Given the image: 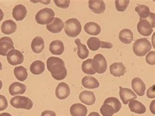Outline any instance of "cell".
<instances>
[{
  "label": "cell",
  "instance_id": "obj_1",
  "mask_svg": "<svg viewBox=\"0 0 155 116\" xmlns=\"http://www.w3.org/2000/svg\"><path fill=\"white\" fill-rule=\"evenodd\" d=\"M48 71L52 78L56 80H62L67 77L68 71L63 60L56 57H50L47 61Z\"/></svg>",
  "mask_w": 155,
  "mask_h": 116
},
{
  "label": "cell",
  "instance_id": "obj_2",
  "mask_svg": "<svg viewBox=\"0 0 155 116\" xmlns=\"http://www.w3.org/2000/svg\"><path fill=\"white\" fill-rule=\"evenodd\" d=\"M154 27V13H150L147 19L140 20L137 24V31L140 34L148 37L152 34Z\"/></svg>",
  "mask_w": 155,
  "mask_h": 116
},
{
  "label": "cell",
  "instance_id": "obj_3",
  "mask_svg": "<svg viewBox=\"0 0 155 116\" xmlns=\"http://www.w3.org/2000/svg\"><path fill=\"white\" fill-rule=\"evenodd\" d=\"M82 30V26L77 18H70L66 20L64 24V31L69 37L75 38L78 36Z\"/></svg>",
  "mask_w": 155,
  "mask_h": 116
},
{
  "label": "cell",
  "instance_id": "obj_4",
  "mask_svg": "<svg viewBox=\"0 0 155 116\" xmlns=\"http://www.w3.org/2000/svg\"><path fill=\"white\" fill-rule=\"evenodd\" d=\"M151 49V44L146 38L137 39L133 45L134 52L139 57L145 56Z\"/></svg>",
  "mask_w": 155,
  "mask_h": 116
},
{
  "label": "cell",
  "instance_id": "obj_5",
  "mask_svg": "<svg viewBox=\"0 0 155 116\" xmlns=\"http://www.w3.org/2000/svg\"><path fill=\"white\" fill-rule=\"evenodd\" d=\"M55 13L50 8H44L40 10L35 15L37 23L41 25H48L54 19Z\"/></svg>",
  "mask_w": 155,
  "mask_h": 116
},
{
  "label": "cell",
  "instance_id": "obj_6",
  "mask_svg": "<svg viewBox=\"0 0 155 116\" xmlns=\"http://www.w3.org/2000/svg\"><path fill=\"white\" fill-rule=\"evenodd\" d=\"M10 103L12 106L18 109L30 110L33 107V102L24 96H16L11 99Z\"/></svg>",
  "mask_w": 155,
  "mask_h": 116
},
{
  "label": "cell",
  "instance_id": "obj_7",
  "mask_svg": "<svg viewBox=\"0 0 155 116\" xmlns=\"http://www.w3.org/2000/svg\"><path fill=\"white\" fill-rule=\"evenodd\" d=\"M92 67L96 73L98 74H103L106 71L107 68V63L102 54H97L93 58Z\"/></svg>",
  "mask_w": 155,
  "mask_h": 116
},
{
  "label": "cell",
  "instance_id": "obj_8",
  "mask_svg": "<svg viewBox=\"0 0 155 116\" xmlns=\"http://www.w3.org/2000/svg\"><path fill=\"white\" fill-rule=\"evenodd\" d=\"M87 45L89 49L92 51H97L100 48L111 49L113 48L111 43L101 41L98 38L91 37L88 39Z\"/></svg>",
  "mask_w": 155,
  "mask_h": 116
},
{
  "label": "cell",
  "instance_id": "obj_9",
  "mask_svg": "<svg viewBox=\"0 0 155 116\" xmlns=\"http://www.w3.org/2000/svg\"><path fill=\"white\" fill-rule=\"evenodd\" d=\"M8 63L11 65H18L23 63L24 55L20 51L18 50H11L7 55Z\"/></svg>",
  "mask_w": 155,
  "mask_h": 116
},
{
  "label": "cell",
  "instance_id": "obj_10",
  "mask_svg": "<svg viewBox=\"0 0 155 116\" xmlns=\"http://www.w3.org/2000/svg\"><path fill=\"white\" fill-rule=\"evenodd\" d=\"M14 49L13 41L10 37H3L0 39V55L5 56L9 51Z\"/></svg>",
  "mask_w": 155,
  "mask_h": 116
},
{
  "label": "cell",
  "instance_id": "obj_11",
  "mask_svg": "<svg viewBox=\"0 0 155 116\" xmlns=\"http://www.w3.org/2000/svg\"><path fill=\"white\" fill-rule=\"evenodd\" d=\"M119 89L120 97L124 105H127L130 101L137 99L136 94L131 89H128V88H124L120 86Z\"/></svg>",
  "mask_w": 155,
  "mask_h": 116
},
{
  "label": "cell",
  "instance_id": "obj_12",
  "mask_svg": "<svg viewBox=\"0 0 155 116\" xmlns=\"http://www.w3.org/2000/svg\"><path fill=\"white\" fill-rule=\"evenodd\" d=\"M70 95V88L66 83L61 82L56 87V96L60 100L67 99Z\"/></svg>",
  "mask_w": 155,
  "mask_h": 116
},
{
  "label": "cell",
  "instance_id": "obj_13",
  "mask_svg": "<svg viewBox=\"0 0 155 116\" xmlns=\"http://www.w3.org/2000/svg\"><path fill=\"white\" fill-rule=\"evenodd\" d=\"M132 87L137 95L141 97L145 95L146 86L141 78L138 77L134 78L132 81Z\"/></svg>",
  "mask_w": 155,
  "mask_h": 116
},
{
  "label": "cell",
  "instance_id": "obj_14",
  "mask_svg": "<svg viewBox=\"0 0 155 116\" xmlns=\"http://www.w3.org/2000/svg\"><path fill=\"white\" fill-rule=\"evenodd\" d=\"M110 73L115 77H120L124 76L126 72V67L122 63H114L110 65Z\"/></svg>",
  "mask_w": 155,
  "mask_h": 116
},
{
  "label": "cell",
  "instance_id": "obj_15",
  "mask_svg": "<svg viewBox=\"0 0 155 116\" xmlns=\"http://www.w3.org/2000/svg\"><path fill=\"white\" fill-rule=\"evenodd\" d=\"M88 7L90 9L96 14L103 13L105 10V4L102 0H90Z\"/></svg>",
  "mask_w": 155,
  "mask_h": 116
},
{
  "label": "cell",
  "instance_id": "obj_16",
  "mask_svg": "<svg viewBox=\"0 0 155 116\" xmlns=\"http://www.w3.org/2000/svg\"><path fill=\"white\" fill-rule=\"evenodd\" d=\"M64 27L63 21L59 18H54L53 21L49 24L47 25V29L52 33H58Z\"/></svg>",
  "mask_w": 155,
  "mask_h": 116
},
{
  "label": "cell",
  "instance_id": "obj_17",
  "mask_svg": "<svg viewBox=\"0 0 155 116\" xmlns=\"http://www.w3.org/2000/svg\"><path fill=\"white\" fill-rule=\"evenodd\" d=\"M79 99L83 103L88 106L93 105L96 102L94 93L89 91H84L81 92L79 95Z\"/></svg>",
  "mask_w": 155,
  "mask_h": 116
},
{
  "label": "cell",
  "instance_id": "obj_18",
  "mask_svg": "<svg viewBox=\"0 0 155 116\" xmlns=\"http://www.w3.org/2000/svg\"><path fill=\"white\" fill-rule=\"evenodd\" d=\"M27 9L25 6L21 4L16 5L13 9V17L17 21H21L26 18Z\"/></svg>",
  "mask_w": 155,
  "mask_h": 116
},
{
  "label": "cell",
  "instance_id": "obj_19",
  "mask_svg": "<svg viewBox=\"0 0 155 116\" xmlns=\"http://www.w3.org/2000/svg\"><path fill=\"white\" fill-rule=\"evenodd\" d=\"M87 112V107L82 104L76 103L70 108V114L72 116H86Z\"/></svg>",
  "mask_w": 155,
  "mask_h": 116
},
{
  "label": "cell",
  "instance_id": "obj_20",
  "mask_svg": "<svg viewBox=\"0 0 155 116\" xmlns=\"http://www.w3.org/2000/svg\"><path fill=\"white\" fill-rule=\"evenodd\" d=\"M26 91V86L20 82H14L11 83L9 87V91L11 95L15 96L22 95Z\"/></svg>",
  "mask_w": 155,
  "mask_h": 116
},
{
  "label": "cell",
  "instance_id": "obj_21",
  "mask_svg": "<svg viewBox=\"0 0 155 116\" xmlns=\"http://www.w3.org/2000/svg\"><path fill=\"white\" fill-rule=\"evenodd\" d=\"M17 24L12 20H7L3 22L1 29L2 33L5 35H11L15 33L17 30Z\"/></svg>",
  "mask_w": 155,
  "mask_h": 116
},
{
  "label": "cell",
  "instance_id": "obj_22",
  "mask_svg": "<svg viewBox=\"0 0 155 116\" xmlns=\"http://www.w3.org/2000/svg\"><path fill=\"white\" fill-rule=\"evenodd\" d=\"M51 53L54 55H62L64 51V43L60 40H55L51 42L49 46Z\"/></svg>",
  "mask_w": 155,
  "mask_h": 116
},
{
  "label": "cell",
  "instance_id": "obj_23",
  "mask_svg": "<svg viewBox=\"0 0 155 116\" xmlns=\"http://www.w3.org/2000/svg\"><path fill=\"white\" fill-rule=\"evenodd\" d=\"M128 106L130 110L134 113L143 114H145L146 111L145 106L141 102L136 101V100H132V101H130Z\"/></svg>",
  "mask_w": 155,
  "mask_h": 116
},
{
  "label": "cell",
  "instance_id": "obj_24",
  "mask_svg": "<svg viewBox=\"0 0 155 116\" xmlns=\"http://www.w3.org/2000/svg\"><path fill=\"white\" fill-rule=\"evenodd\" d=\"M31 48L32 51L35 54H39L45 48V42L41 37H36L31 41Z\"/></svg>",
  "mask_w": 155,
  "mask_h": 116
},
{
  "label": "cell",
  "instance_id": "obj_25",
  "mask_svg": "<svg viewBox=\"0 0 155 116\" xmlns=\"http://www.w3.org/2000/svg\"><path fill=\"white\" fill-rule=\"evenodd\" d=\"M82 85L87 89H96L100 87V83L91 76H86L82 80Z\"/></svg>",
  "mask_w": 155,
  "mask_h": 116
},
{
  "label": "cell",
  "instance_id": "obj_26",
  "mask_svg": "<svg viewBox=\"0 0 155 116\" xmlns=\"http://www.w3.org/2000/svg\"><path fill=\"white\" fill-rule=\"evenodd\" d=\"M120 41L126 45H129L134 39V34L132 31L129 29H124L120 31L119 35Z\"/></svg>",
  "mask_w": 155,
  "mask_h": 116
},
{
  "label": "cell",
  "instance_id": "obj_27",
  "mask_svg": "<svg viewBox=\"0 0 155 116\" xmlns=\"http://www.w3.org/2000/svg\"><path fill=\"white\" fill-rule=\"evenodd\" d=\"M84 31L89 35H97L100 33L101 27L100 25L96 22H88L84 25Z\"/></svg>",
  "mask_w": 155,
  "mask_h": 116
},
{
  "label": "cell",
  "instance_id": "obj_28",
  "mask_svg": "<svg viewBox=\"0 0 155 116\" xmlns=\"http://www.w3.org/2000/svg\"><path fill=\"white\" fill-rule=\"evenodd\" d=\"M30 70L31 73L34 75L42 74L45 71V63L40 60H37L31 64Z\"/></svg>",
  "mask_w": 155,
  "mask_h": 116
},
{
  "label": "cell",
  "instance_id": "obj_29",
  "mask_svg": "<svg viewBox=\"0 0 155 116\" xmlns=\"http://www.w3.org/2000/svg\"><path fill=\"white\" fill-rule=\"evenodd\" d=\"M75 43L77 45V47H78V51H77V55L80 59H84L88 58L89 52L88 50L83 44L81 42V40L79 39H77L75 41Z\"/></svg>",
  "mask_w": 155,
  "mask_h": 116
},
{
  "label": "cell",
  "instance_id": "obj_30",
  "mask_svg": "<svg viewBox=\"0 0 155 116\" xmlns=\"http://www.w3.org/2000/svg\"><path fill=\"white\" fill-rule=\"evenodd\" d=\"M14 74L16 78L19 81L24 82L28 78V71L25 67L23 66H19L15 68Z\"/></svg>",
  "mask_w": 155,
  "mask_h": 116
},
{
  "label": "cell",
  "instance_id": "obj_31",
  "mask_svg": "<svg viewBox=\"0 0 155 116\" xmlns=\"http://www.w3.org/2000/svg\"><path fill=\"white\" fill-rule=\"evenodd\" d=\"M135 11L140 16V20L147 18L150 13L149 7L145 5H138L135 8Z\"/></svg>",
  "mask_w": 155,
  "mask_h": 116
},
{
  "label": "cell",
  "instance_id": "obj_32",
  "mask_svg": "<svg viewBox=\"0 0 155 116\" xmlns=\"http://www.w3.org/2000/svg\"><path fill=\"white\" fill-rule=\"evenodd\" d=\"M104 104H107V105H111L114 108L115 113H117L120 110L122 107L120 101L115 97H109L106 99Z\"/></svg>",
  "mask_w": 155,
  "mask_h": 116
},
{
  "label": "cell",
  "instance_id": "obj_33",
  "mask_svg": "<svg viewBox=\"0 0 155 116\" xmlns=\"http://www.w3.org/2000/svg\"><path fill=\"white\" fill-rule=\"evenodd\" d=\"M82 71L87 74H95L96 72L92 67V59H88L82 63Z\"/></svg>",
  "mask_w": 155,
  "mask_h": 116
},
{
  "label": "cell",
  "instance_id": "obj_34",
  "mask_svg": "<svg viewBox=\"0 0 155 116\" xmlns=\"http://www.w3.org/2000/svg\"><path fill=\"white\" fill-rule=\"evenodd\" d=\"M100 112L103 116H113L115 114V111L111 105L104 104L100 108Z\"/></svg>",
  "mask_w": 155,
  "mask_h": 116
},
{
  "label": "cell",
  "instance_id": "obj_35",
  "mask_svg": "<svg viewBox=\"0 0 155 116\" xmlns=\"http://www.w3.org/2000/svg\"><path fill=\"white\" fill-rule=\"evenodd\" d=\"M115 7L118 11L124 12L127 9L130 3L129 0H116Z\"/></svg>",
  "mask_w": 155,
  "mask_h": 116
},
{
  "label": "cell",
  "instance_id": "obj_36",
  "mask_svg": "<svg viewBox=\"0 0 155 116\" xmlns=\"http://www.w3.org/2000/svg\"><path fill=\"white\" fill-rule=\"evenodd\" d=\"M54 2L56 6H58L62 9H68L69 5H70V1L69 0H54Z\"/></svg>",
  "mask_w": 155,
  "mask_h": 116
},
{
  "label": "cell",
  "instance_id": "obj_37",
  "mask_svg": "<svg viewBox=\"0 0 155 116\" xmlns=\"http://www.w3.org/2000/svg\"><path fill=\"white\" fill-rule=\"evenodd\" d=\"M146 62L150 65H155V52H149L146 56Z\"/></svg>",
  "mask_w": 155,
  "mask_h": 116
},
{
  "label": "cell",
  "instance_id": "obj_38",
  "mask_svg": "<svg viewBox=\"0 0 155 116\" xmlns=\"http://www.w3.org/2000/svg\"><path fill=\"white\" fill-rule=\"evenodd\" d=\"M8 106V102L5 96L0 95V111L5 110Z\"/></svg>",
  "mask_w": 155,
  "mask_h": 116
},
{
  "label": "cell",
  "instance_id": "obj_39",
  "mask_svg": "<svg viewBox=\"0 0 155 116\" xmlns=\"http://www.w3.org/2000/svg\"><path fill=\"white\" fill-rule=\"evenodd\" d=\"M155 86L153 85L151 87L149 88V89L147 92V97L149 99H154L155 98Z\"/></svg>",
  "mask_w": 155,
  "mask_h": 116
},
{
  "label": "cell",
  "instance_id": "obj_40",
  "mask_svg": "<svg viewBox=\"0 0 155 116\" xmlns=\"http://www.w3.org/2000/svg\"><path fill=\"white\" fill-rule=\"evenodd\" d=\"M41 116H56V113L54 111L45 110L43 111Z\"/></svg>",
  "mask_w": 155,
  "mask_h": 116
},
{
  "label": "cell",
  "instance_id": "obj_41",
  "mask_svg": "<svg viewBox=\"0 0 155 116\" xmlns=\"http://www.w3.org/2000/svg\"><path fill=\"white\" fill-rule=\"evenodd\" d=\"M154 103H155V101H153L151 102V104H150V110L153 114H155V112H154Z\"/></svg>",
  "mask_w": 155,
  "mask_h": 116
},
{
  "label": "cell",
  "instance_id": "obj_42",
  "mask_svg": "<svg viewBox=\"0 0 155 116\" xmlns=\"http://www.w3.org/2000/svg\"><path fill=\"white\" fill-rule=\"evenodd\" d=\"M31 2H33V3H36V2H40V3H43L44 4H49L51 3L50 0H48V1H33V0H31Z\"/></svg>",
  "mask_w": 155,
  "mask_h": 116
},
{
  "label": "cell",
  "instance_id": "obj_43",
  "mask_svg": "<svg viewBox=\"0 0 155 116\" xmlns=\"http://www.w3.org/2000/svg\"><path fill=\"white\" fill-rule=\"evenodd\" d=\"M3 17H4L3 12V11L1 9H0V22H1L2 20H3Z\"/></svg>",
  "mask_w": 155,
  "mask_h": 116
},
{
  "label": "cell",
  "instance_id": "obj_44",
  "mask_svg": "<svg viewBox=\"0 0 155 116\" xmlns=\"http://www.w3.org/2000/svg\"><path fill=\"white\" fill-rule=\"evenodd\" d=\"M88 116H100V114L97 113V112H95V111H94V112H91L88 115Z\"/></svg>",
  "mask_w": 155,
  "mask_h": 116
},
{
  "label": "cell",
  "instance_id": "obj_45",
  "mask_svg": "<svg viewBox=\"0 0 155 116\" xmlns=\"http://www.w3.org/2000/svg\"><path fill=\"white\" fill-rule=\"evenodd\" d=\"M0 116H12V115L9 113H2L0 114Z\"/></svg>",
  "mask_w": 155,
  "mask_h": 116
},
{
  "label": "cell",
  "instance_id": "obj_46",
  "mask_svg": "<svg viewBox=\"0 0 155 116\" xmlns=\"http://www.w3.org/2000/svg\"><path fill=\"white\" fill-rule=\"evenodd\" d=\"M2 86H3V83H2V82L0 80V90L2 89Z\"/></svg>",
  "mask_w": 155,
  "mask_h": 116
},
{
  "label": "cell",
  "instance_id": "obj_47",
  "mask_svg": "<svg viewBox=\"0 0 155 116\" xmlns=\"http://www.w3.org/2000/svg\"><path fill=\"white\" fill-rule=\"evenodd\" d=\"M2 69V64L1 62H0V71H1Z\"/></svg>",
  "mask_w": 155,
  "mask_h": 116
}]
</instances>
